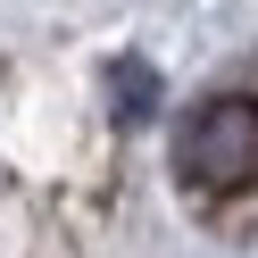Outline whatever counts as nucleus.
I'll list each match as a JSON object with an SVG mask.
<instances>
[{"label": "nucleus", "instance_id": "f257e3e1", "mask_svg": "<svg viewBox=\"0 0 258 258\" xmlns=\"http://www.w3.org/2000/svg\"><path fill=\"white\" fill-rule=\"evenodd\" d=\"M175 175L191 191H241L258 175V100H241V92L200 100L175 134Z\"/></svg>", "mask_w": 258, "mask_h": 258}]
</instances>
